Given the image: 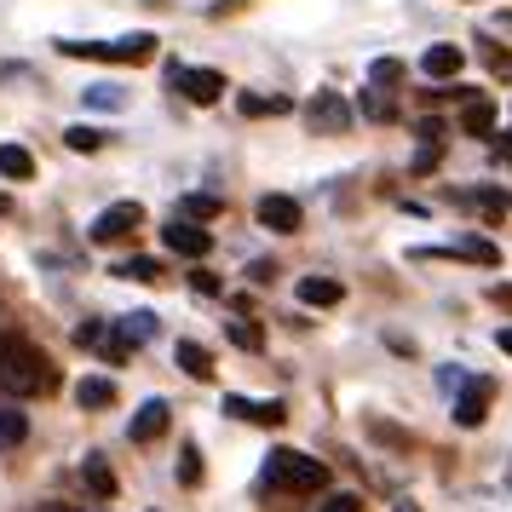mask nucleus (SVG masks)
Instances as JSON below:
<instances>
[{
	"mask_svg": "<svg viewBox=\"0 0 512 512\" xmlns=\"http://www.w3.org/2000/svg\"><path fill=\"white\" fill-rule=\"evenodd\" d=\"M58 386V374H52L47 351L29 346L24 334H0V397H12V403H24V397H41Z\"/></svg>",
	"mask_w": 512,
	"mask_h": 512,
	"instance_id": "1",
	"label": "nucleus"
},
{
	"mask_svg": "<svg viewBox=\"0 0 512 512\" xmlns=\"http://www.w3.org/2000/svg\"><path fill=\"white\" fill-rule=\"evenodd\" d=\"M265 489H288V495H328V466L300 455V449H271L265 455Z\"/></svg>",
	"mask_w": 512,
	"mask_h": 512,
	"instance_id": "2",
	"label": "nucleus"
},
{
	"mask_svg": "<svg viewBox=\"0 0 512 512\" xmlns=\"http://www.w3.org/2000/svg\"><path fill=\"white\" fill-rule=\"evenodd\" d=\"M64 58H93V64H150L156 35H121V41H58Z\"/></svg>",
	"mask_w": 512,
	"mask_h": 512,
	"instance_id": "3",
	"label": "nucleus"
},
{
	"mask_svg": "<svg viewBox=\"0 0 512 512\" xmlns=\"http://www.w3.org/2000/svg\"><path fill=\"white\" fill-rule=\"evenodd\" d=\"M305 127H311V133H346L351 127V104L340 93H311L305 98Z\"/></svg>",
	"mask_w": 512,
	"mask_h": 512,
	"instance_id": "4",
	"label": "nucleus"
},
{
	"mask_svg": "<svg viewBox=\"0 0 512 512\" xmlns=\"http://www.w3.org/2000/svg\"><path fill=\"white\" fill-rule=\"evenodd\" d=\"M173 87L190 98V104H219V93H225V75L219 70H190V64H173Z\"/></svg>",
	"mask_w": 512,
	"mask_h": 512,
	"instance_id": "5",
	"label": "nucleus"
},
{
	"mask_svg": "<svg viewBox=\"0 0 512 512\" xmlns=\"http://www.w3.org/2000/svg\"><path fill=\"white\" fill-rule=\"evenodd\" d=\"M144 225V208L139 202H110V208L93 219V242H121V236H133Z\"/></svg>",
	"mask_w": 512,
	"mask_h": 512,
	"instance_id": "6",
	"label": "nucleus"
},
{
	"mask_svg": "<svg viewBox=\"0 0 512 512\" xmlns=\"http://www.w3.org/2000/svg\"><path fill=\"white\" fill-rule=\"evenodd\" d=\"M225 415L231 420H254V426H282V397H242V392H231L225 397Z\"/></svg>",
	"mask_w": 512,
	"mask_h": 512,
	"instance_id": "7",
	"label": "nucleus"
},
{
	"mask_svg": "<svg viewBox=\"0 0 512 512\" xmlns=\"http://www.w3.org/2000/svg\"><path fill=\"white\" fill-rule=\"evenodd\" d=\"M259 225H265V231H277V236H288V231H300V202H294V196H259Z\"/></svg>",
	"mask_w": 512,
	"mask_h": 512,
	"instance_id": "8",
	"label": "nucleus"
},
{
	"mask_svg": "<svg viewBox=\"0 0 512 512\" xmlns=\"http://www.w3.org/2000/svg\"><path fill=\"white\" fill-rule=\"evenodd\" d=\"M489 403H495V380H466V392L455 397V420L461 426H484Z\"/></svg>",
	"mask_w": 512,
	"mask_h": 512,
	"instance_id": "9",
	"label": "nucleus"
},
{
	"mask_svg": "<svg viewBox=\"0 0 512 512\" xmlns=\"http://www.w3.org/2000/svg\"><path fill=\"white\" fill-rule=\"evenodd\" d=\"M162 242L173 248V254H185V259H202L213 248V236L202 231V225H190V219H173V225L162 231Z\"/></svg>",
	"mask_w": 512,
	"mask_h": 512,
	"instance_id": "10",
	"label": "nucleus"
},
{
	"mask_svg": "<svg viewBox=\"0 0 512 512\" xmlns=\"http://www.w3.org/2000/svg\"><path fill=\"white\" fill-rule=\"evenodd\" d=\"M162 432H167V403H162V397L139 403V415L127 420V438H133V443H150V438H162Z\"/></svg>",
	"mask_w": 512,
	"mask_h": 512,
	"instance_id": "11",
	"label": "nucleus"
},
{
	"mask_svg": "<svg viewBox=\"0 0 512 512\" xmlns=\"http://www.w3.org/2000/svg\"><path fill=\"white\" fill-rule=\"evenodd\" d=\"M300 305H311V311H323V305H340L346 300V288H340V277H300Z\"/></svg>",
	"mask_w": 512,
	"mask_h": 512,
	"instance_id": "12",
	"label": "nucleus"
},
{
	"mask_svg": "<svg viewBox=\"0 0 512 512\" xmlns=\"http://www.w3.org/2000/svg\"><path fill=\"white\" fill-rule=\"evenodd\" d=\"M466 64V52L461 47H426V58H420V70L432 75V81H455Z\"/></svg>",
	"mask_w": 512,
	"mask_h": 512,
	"instance_id": "13",
	"label": "nucleus"
},
{
	"mask_svg": "<svg viewBox=\"0 0 512 512\" xmlns=\"http://www.w3.org/2000/svg\"><path fill=\"white\" fill-rule=\"evenodd\" d=\"M0 179H12V185L35 179V156H29L24 144H0Z\"/></svg>",
	"mask_w": 512,
	"mask_h": 512,
	"instance_id": "14",
	"label": "nucleus"
},
{
	"mask_svg": "<svg viewBox=\"0 0 512 512\" xmlns=\"http://www.w3.org/2000/svg\"><path fill=\"white\" fill-rule=\"evenodd\" d=\"M75 403H81V409H110V403H116V380H104V374H87V380L75 386Z\"/></svg>",
	"mask_w": 512,
	"mask_h": 512,
	"instance_id": "15",
	"label": "nucleus"
},
{
	"mask_svg": "<svg viewBox=\"0 0 512 512\" xmlns=\"http://www.w3.org/2000/svg\"><path fill=\"white\" fill-rule=\"evenodd\" d=\"M173 357H179V369H185L190 380H208V374H213V351L196 346V340H179V346H173Z\"/></svg>",
	"mask_w": 512,
	"mask_h": 512,
	"instance_id": "16",
	"label": "nucleus"
},
{
	"mask_svg": "<svg viewBox=\"0 0 512 512\" xmlns=\"http://www.w3.org/2000/svg\"><path fill=\"white\" fill-rule=\"evenodd\" d=\"M288 110H294V98H277V93H242V116H254V121L288 116Z\"/></svg>",
	"mask_w": 512,
	"mask_h": 512,
	"instance_id": "17",
	"label": "nucleus"
},
{
	"mask_svg": "<svg viewBox=\"0 0 512 512\" xmlns=\"http://www.w3.org/2000/svg\"><path fill=\"white\" fill-rule=\"evenodd\" d=\"M29 438V415L18 403H0V449H18Z\"/></svg>",
	"mask_w": 512,
	"mask_h": 512,
	"instance_id": "18",
	"label": "nucleus"
},
{
	"mask_svg": "<svg viewBox=\"0 0 512 512\" xmlns=\"http://www.w3.org/2000/svg\"><path fill=\"white\" fill-rule=\"evenodd\" d=\"M81 478H87V489H93L98 501H110V495H116V472L104 466V455H87V461H81Z\"/></svg>",
	"mask_w": 512,
	"mask_h": 512,
	"instance_id": "19",
	"label": "nucleus"
},
{
	"mask_svg": "<svg viewBox=\"0 0 512 512\" xmlns=\"http://www.w3.org/2000/svg\"><path fill=\"white\" fill-rule=\"evenodd\" d=\"M461 127L472 133V139H495V104H489V98H478V104H466Z\"/></svg>",
	"mask_w": 512,
	"mask_h": 512,
	"instance_id": "20",
	"label": "nucleus"
},
{
	"mask_svg": "<svg viewBox=\"0 0 512 512\" xmlns=\"http://www.w3.org/2000/svg\"><path fill=\"white\" fill-rule=\"evenodd\" d=\"M461 202H472V208H484L489 219H501V213H512V196H507V190H489V185H478V190H466Z\"/></svg>",
	"mask_w": 512,
	"mask_h": 512,
	"instance_id": "21",
	"label": "nucleus"
},
{
	"mask_svg": "<svg viewBox=\"0 0 512 512\" xmlns=\"http://www.w3.org/2000/svg\"><path fill=\"white\" fill-rule=\"evenodd\" d=\"M121 334H127V340H133V346H144V340H150V334H156V317H150V311H133V317H121Z\"/></svg>",
	"mask_w": 512,
	"mask_h": 512,
	"instance_id": "22",
	"label": "nucleus"
},
{
	"mask_svg": "<svg viewBox=\"0 0 512 512\" xmlns=\"http://www.w3.org/2000/svg\"><path fill=\"white\" fill-rule=\"evenodd\" d=\"M225 334H231V346H242V351H259V346H265V328L248 323V317H242V323H231Z\"/></svg>",
	"mask_w": 512,
	"mask_h": 512,
	"instance_id": "23",
	"label": "nucleus"
},
{
	"mask_svg": "<svg viewBox=\"0 0 512 512\" xmlns=\"http://www.w3.org/2000/svg\"><path fill=\"white\" fill-rule=\"evenodd\" d=\"M64 144H70L75 156H93L98 144H104V133H98V127H70V133H64Z\"/></svg>",
	"mask_w": 512,
	"mask_h": 512,
	"instance_id": "24",
	"label": "nucleus"
},
{
	"mask_svg": "<svg viewBox=\"0 0 512 512\" xmlns=\"http://www.w3.org/2000/svg\"><path fill=\"white\" fill-rule=\"evenodd\" d=\"M196 478H202V449H196V443H185V449H179V484H196Z\"/></svg>",
	"mask_w": 512,
	"mask_h": 512,
	"instance_id": "25",
	"label": "nucleus"
},
{
	"mask_svg": "<svg viewBox=\"0 0 512 512\" xmlns=\"http://www.w3.org/2000/svg\"><path fill=\"white\" fill-rule=\"evenodd\" d=\"M87 104L93 110H127V93L121 87H87Z\"/></svg>",
	"mask_w": 512,
	"mask_h": 512,
	"instance_id": "26",
	"label": "nucleus"
},
{
	"mask_svg": "<svg viewBox=\"0 0 512 512\" xmlns=\"http://www.w3.org/2000/svg\"><path fill=\"white\" fill-rule=\"evenodd\" d=\"M116 277H127V282H156V277H162V265H156V259H127Z\"/></svg>",
	"mask_w": 512,
	"mask_h": 512,
	"instance_id": "27",
	"label": "nucleus"
},
{
	"mask_svg": "<svg viewBox=\"0 0 512 512\" xmlns=\"http://www.w3.org/2000/svg\"><path fill=\"white\" fill-rule=\"evenodd\" d=\"M357 110H363L369 121H386V116H392V98H386V93H363V98H357Z\"/></svg>",
	"mask_w": 512,
	"mask_h": 512,
	"instance_id": "28",
	"label": "nucleus"
},
{
	"mask_svg": "<svg viewBox=\"0 0 512 512\" xmlns=\"http://www.w3.org/2000/svg\"><path fill=\"white\" fill-rule=\"evenodd\" d=\"M190 288H196V294H208V300H219V294H225V288H219V277H213V271H202V265L190 271Z\"/></svg>",
	"mask_w": 512,
	"mask_h": 512,
	"instance_id": "29",
	"label": "nucleus"
},
{
	"mask_svg": "<svg viewBox=\"0 0 512 512\" xmlns=\"http://www.w3.org/2000/svg\"><path fill=\"white\" fill-rule=\"evenodd\" d=\"M185 213L190 219H213L219 213V196H185Z\"/></svg>",
	"mask_w": 512,
	"mask_h": 512,
	"instance_id": "30",
	"label": "nucleus"
},
{
	"mask_svg": "<svg viewBox=\"0 0 512 512\" xmlns=\"http://www.w3.org/2000/svg\"><path fill=\"white\" fill-rule=\"evenodd\" d=\"M323 512H363V501H357V495H328Z\"/></svg>",
	"mask_w": 512,
	"mask_h": 512,
	"instance_id": "31",
	"label": "nucleus"
},
{
	"mask_svg": "<svg viewBox=\"0 0 512 512\" xmlns=\"http://www.w3.org/2000/svg\"><path fill=\"white\" fill-rule=\"evenodd\" d=\"M35 512H75V507H35Z\"/></svg>",
	"mask_w": 512,
	"mask_h": 512,
	"instance_id": "32",
	"label": "nucleus"
},
{
	"mask_svg": "<svg viewBox=\"0 0 512 512\" xmlns=\"http://www.w3.org/2000/svg\"><path fill=\"white\" fill-rule=\"evenodd\" d=\"M501 346H507V351H512V328H507V334H501Z\"/></svg>",
	"mask_w": 512,
	"mask_h": 512,
	"instance_id": "33",
	"label": "nucleus"
},
{
	"mask_svg": "<svg viewBox=\"0 0 512 512\" xmlns=\"http://www.w3.org/2000/svg\"><path fill=\"white\" fill-rule=\"evenodd\" d=\"M501 29H512V12H501Z\"/></svg>",
	"mask_w": 512,
	"mask_h": 512,
	"instance_id": "34",
	"label": "nucleus"
},
{
	"mask_svg": "<svg viewBox=\"0 0 512 512\" xmlns=\"http://www.w3.org/2000/svg\"><path fill=\"white\" fill-rule=\"evenodd\" d=\"M0 219H6V196H0Z\"/></svg>",
	"mask_w": 512,
	"mask_h": 512,
	"instance_id": "35",
	"label": "nucleus"
}]
</instances>
